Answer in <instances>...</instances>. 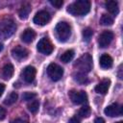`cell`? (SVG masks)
<instances>
[{"mask_svg":"<svg viewBox=\"0 0 123 123\" xmlns=\"http://www.w3.org/2000/svg\"><path fill=\"white\" fill-rule=\"evenodd\" d=\"M90 11V2L88 0H78L67 7V12L74 16H82Z\"/></svg>","mask_w":123,"mask_h":123,"instance_id":"obj_1","label":"cell"},{"mask_svg":"<svg viewBox=\"0 0 123 123\" xmlns=\"http://www.w3.org/2000/svg\"><path fill=\"white\" fill-rule=\"evenodd\" d=\"M92 57L88 53L84 54L74 63V67H76L79 72L82 73H88L92 69Z\"/></svg>","mask_w":123,"mask_h":123,"instance_id":"obj_2","label":"cell"},{"mask_svg":"<svg viewBox=\"0 0 123 123\" xmlns=\"http://www.w3.org/2000/svg\"><path fill=\"white\" fill-rule=\"evenodd\" d=\"M16 25L11 18H4L0 20V37L6 39L10 37L15 31Z\"/></svg>","mask_w":123,"mask_h":123,"instance_id":"obj_3","label":"cell"},{"mask_svg":"<svg viewBox=\"0 0 123 123\" xmlns=\"http://www.w3.org/2000/svg\"><path fill=\"white\" fill-rule=\"evenodd\" d=\"M55 32L57 38L62 42H65L71 36V27L67 22L62 21L56 25Z\"/></svg>","mask_w":123,"mask_h":123,"instance_id":"obj_4","label":"cell"},{"mask_svg":"<svg viewBox=\"0 0 123 123\" xmlns=\"http://www.w3.org/2000/svg\"><path fill=\"white\" fill-rule=\"evenodd\" d=\"M47 74L52 81H60L63 75V68L57 63H50L47 67Z\"/></svg>","mask_w":123,"mask_h":123,"instance_id":"obj_5","label":"cell"},{"mask_svg":"<svg viewBox=\"0 0 123 123\" xmlns=\"http://www.w3.org/2000/svg\"><path fill=\"white\" fill-rule=\"evenodd\" d=\"M37 49L39 53H42L44 55H50L54 50V46H53L52 42L47 37H42L37 42Z\"/></svg>","mask_w":123,"mask_h":123,"instance_id":"obj_6","label":"cell"},{"mask_svg":"<svg viewBox=\"0 0 123 123\" xmlns=\"http://www.w3.org/2000/svg\"><path fill=\"white\" fill-rule=\"evenodd\" d=\"M69 98L74 104L81 105V104H84L87 101V94L84 90H79L78 91V90L72 89L69 92Z\"/></svg>","mask_w":123,"mask_h":123,"instance_id":"obj_7","label":"cell"},{"mask_svg":"<svg viewBox=\"0 0 123 123\" xmlns=\"http://www.w3.org/2000/svg\"><path fill=\"white\" fill-rule=\"evenodd\" d=\"M105 114L110 116V117H116V116H121L122 112H123V108L121 105L117 104V103H113L110 106H108L105 111H104Z\"/></svg>","mask_w":123,"mask_h":123,"instance_id":"obj_8","label":"cell"},{"mask_svg":"<svg viewBox=\"0 0 123 123\" xmlns=\"http://www.w3.org/2000/svg\"><path fill=\"white\" fill-rule=\"evenodd\" d=\"M51 19V15L46 11H39L34 16V23L39 26L46 25Z\"/></svg>","mask_w":123,"mask_h":123,"instance_id":"obj_9","label":"cell"},{"mask_svg":"<svg viewBox=\"0 0 123 123\" xmlns=\"http://www.w3.org/2000/svg\"><path fill=\"white\" fill-rule=\"evenodd\" d=\"M113 39V33L111 31H104L98 37V44L101 48L108 47Z\"/></svg>","mask_w":123,"mask_h":123,"instance_id":"obj_10","label":"cell"},{"mask_svg":"<svg viewBox=\"0 0 123 123\" xmlns=\"http://www.w3.org/2000/svg\"><path fill=\"white\" fill-rule=\"evenodd\" d=\"M12 56L16 61H23L29 56V51L25 47L17 45L12 49Z\"/></svg>","mask_w":123,"mask_h":123,"instance_id":"obj_11","label":"cell"},{"mask_svg":"<svg viewBox=\"0 0 123 123\" xmlns=\"http://www.w3.org/2000/svg\"><path fill=\"white\" fill-rule=\"evenodd\" d=\"M36 73H37V70L34 66L32 65H28L26 66L22 72H21V77L23 78V80L26 82V83H32L34 80H35V77H36Z\"/></svg>","mask_w":123,"mask_h":123,"instance_id":"obj_12","label":"cell"},{"mask_svg":"<svg viewBox=\"0 0 123 123\" xmlns=\"http://www.w3.org/2000/svg\"><path fill=\"white\" fill-rule=\"evenodd\" d=\"M36 36H37V34H36V32H35L33 29L27 28V29H26L25 31H23V33L21 34L20 38H21V40H22L23 42H25V43H30V42H32V41L35 39Z\"/></svg>","mask_w":123,"mask_h":123,"instance_id":"obj_13","label":"cell"},{"mask_svg":"<svg viewBox=\"0 0 123 123\" xmlns=\"http://www.w3.org/2000/svg\"><path fill=\"white\" fill-rule=\"evenodd\" d=\"M111 86V80L110 79H105L101 81L96 86H95V91L99 94H106L110 88Z\"/></svg>","mask_w":123,"mask_h":123,"instance_id":"obj_14","label":"cell"},{"mask_svg":"<svg viewBox=\"0 0 123 123\" xmlns=\"http://www.w3.org/2000/svg\"><path fill=\"white\" fill-rule=\"evenodd\" d=\"M112 63H113V61H112V58L108 55V54H103L101 57H100V60H99V64L102 68L104 69H108V68H111L112 66Z\"/></svg>","mask_w":123,"mask_h":123,"instance_id":"obj_15","label":"cell"},{"mask_svg":"<svg viewBox=\"0 0 123 123\" xmlns=\"http://www.w3.org/2000/svg\"><path fill=\"white\" fill-rule=\"evenodd\" d=\"M13 72H14L13 65H12V63H7V64H5L4 67L2 68L1 75H2L3 79H5V80H10V79L12 77Z\"/></svg>","mask_w":123,"mask_h":123,"instance_id":"obj_16","label":"cell"},{"mask_svg":"<svg viewBox=\"0 0 123 123\" xmlns=\"http://www.w3.org/2000/svg\"><path fill=\"white\" fill-rule=\"evenodd\" d=\"M105 7H106V10L112 15H116L119 12L118 3L116 1H107L105 3Z\"/></svg>","mask_w":123,"mask_h":123,"instance_id":"obj_17","label":"cell"},{"mask_svg":"<svg viewBox=\"0 0 123 123\" xmlns=\"http://www.w3.org/2000/svg\"><path fill=\"white\" fill-rule=\"evenodd\" d=\"M32 11V8H31V5L30 4H25L21 7V9L19 10L18 12V15H19V18L20 19H27L30 12Z\"/></svg>","mask_w":123,"mask_h":123,"instance_id":"obj_18","label":"cell"},{"mask_svg":"<svg viewBox=\"0 0 123 123\" xmlns=\"http://www.w3.org/2000/svg\"><path fill=\"white\" fill-rule=\"evenodd\" d=\"M74 55H75V52L74 50L72 49H69V50H66L62 56H61V61L62 62H69L70 61H72V59L74 58Z\"/></svg>","mask_w":123,"mask_h":123,"instance_id":"obj_19","label":"cell"},{"mask_svg":"<svg viewBox=\"0 0 123 123\" xmlns=\"http://www.w3.org/2000/svg\"><path fill=\"white\" fill-rule=\"evenodd\" d=\"M113 23V18L112 16H111L110 14L104 13L102 14L101 18H100V24L103 26H111Z\"/></svg>","mask_w":123,"mask_h":123,"instance_id":"obj_20","label":"cell"},{"mask_svg":"<svg viewBox=\"0 0 123 123\" xmlns=\"http://www.w3.org/2000/svg\"><path fill=\"white\" fill-rule=\"evenodd\" d=\"M17 98H18V95H17L16 92H11L6 97V99L4 100V104L5 105H8V106H11V105H12V104H14L16 102Z\"/></svg>","mask_w":123,"mask_h":123,"instance_id":"obj_21","label":"cell"},{"mask_svg":"<svg viewBox=\"0 0 123 123\" xmlns=\"http://www.w3.org/2000/svg\"><path fill=\"white\" fill-rule=\"evenodd\" d=\"M27 107H28V110L32 113H36L38 111V108H39V101L38 100H35V99L34 100H31L28 103Z\"/></svg>","mask_w":123,"mask_h":123,"instance_id":"obj_22","label":"cell"},{"mask_svg":"<svg viewBox=\"0 0 123 123\" xmlns=\"http://www.w3.org/2000/svg\"><path fill=\"white\" fill-rule=\"evenodd\" d=\"M74 79H75V81H76V82H78L79 84H82V85L88 83V79H87V77H86V73L78 72L77 74H75V75H74Z\"/></svg>","mask_w":123,"mask_h":123,"instance_id":"obj_23","label":"cell"},{"mask_svg":"<svg viewBox=\"0 0 123 123\" xmlns=\"http://www.w3.org/2000/svg\"><path fill=\"white\" fill-rule=\"evenodd\" d=\"M90 113H91V110H90V107L87 106V105L83 106V107L79 110V115H80L81 117H83V118H87V117H89Z\"/></svg>","mask_w":123,"mask_h":123,"instance_id":"obj_24","label":"cell"},{"mask_svg":"<svg viewBox=\"0 0 123 123\" xmlns=\"http://www.w3.org/2000/svg\"><path fill=\"white\" fill-rule=\"evenodd\" d=\"M82 35H83V38H84V40H85L86 42H88V41L90 40L92 35H93V31H92L90 28H86V29L83 30Z\"/></svg>","mask_w":123,"mask_h":123,"instance_id":"obj_25","label":"cell"},{"mask_svg":"<svg viewBox=\"0 0 123 123\" xmlns=\"http://www.w3.org/2000/svg\"><path fill=\"white\" fill-rule=\"evenodd\" d=\"M37 97V93L36 92H30V91H26L23 93L22 95V99L24 101H31L34 100Z\"/></svg>","mask_w":123,"mask_h":123,"instance_id":"obj_26","label":"cell"},{"mask_svg":"<svg viewBox=\"0 0 123 123\" xmlns=\"http://www.w3.org/2000/svg\"><path fill=\"white\" fill-rule=\"evenodd\" d=\"M50 3L52 6H54L57 9L62 8V6L63 5V1L62 0H50Z\"/></svg>","mask_w":123,"mask_h":123,"instance_id":"obj_27","label":"cell"},{"mask_svg":"<svg viewBox=\"0 0 123 123\" xmlns=\"http://www.w3.org/2000/svg\"><path fill=\"white\" fill-rule=\"evenodd\" d=\"M6 110L0 106V120H3L5 117H6Z\"/></svg>","mask_w":123,"mask_h":123,"instance_id":"obj_28","label":"cell"},{"mask_svg":"<svg viewBox=\"0 0 123 123\" xmlns=\"http://www.w3.org/2000/svg\"><path fill=\"white\" fill-rule=\"evenodd\" d=\"M11 123H29V122L25 119H22V118H16L14 120L11 121Z\"/></svg>","mask_w":123,"mask_h":123,"instance_id":"obj_29","label":"cell"},{"mask_svg":"<svg viewBox=\"0 0 123 123\" xmlns=\"http://www.w3.org/2000/svg\"><path fill=\"white\" fill-rule=\"evenodd\" d=\"M68 123H80V119L77 116H73L68 120Z\"/></svg>","mask_w":123,"mask_h":123,"instance_id":"obj_30","label":"cell"},{"mask_svg":"<svg viewBox=\"0 0 123 123\" xmlns=\"http://www.w3.org/2000/svg\"><path fill=\"white\" fill-rule=\"evenodd\" d=\"M94 123H105V120L102 117H97V118H95Z\"/></svg>","mask_w":123,"mask_h":123,"instance_id":"obj_31","label":"cell"},{"mask_svg":"<svg viewBox=\"0 0 123 123\" xmlns=\"http://www.w3.org/2000/svg\"><path fill=\"white\" fill-rule=\"evenodd\" d=\"M4 90H5V85L4 84H0V97L2 96Z\"/></svg>","mask_w":123,"mask_h":123,"instance_id":"obj_32","label":"cell"},{"mask_svg":"<svg viewBox=\"0 0 123 123\" xmlns=\"http://www.w3.org/2000/svg\"><path fill=\"white\" fill-rule=\"evenodd\" d=\"M121 70H122V69H121V65H120V66H119V71H118V78H119V79H122V74H121Z\"/></svg>","mask_w":123,"mask_h":123,"instance_id":"obj_33","label":"cell"},{"mask_svg":"<svg viewBox=\"0 0 123 123\" xmlns=\"http://www.w3.org/2000/svg\"><path fill=\"white\" fill-rule=\"evenodd\" d=\"M2 49H3V44H2V43H0V52L2 51Z\"/></svg>","mask_w":123,"mask_h":123,"instance_id":"obj_34","label":"cell"},{"mask_svg":"<svg viewBox=\"0 0 123 123\" xmlns=\"http://www.w3.org/2000/svg\"><path fill=\"white\" fill-rule=\"evenodd\" d=\"M115 123H123L122 121H117V122H115Z\"/></svg>","mask_w":123,"mask_h":123,"instance_id":"obj_35","label":"cell"}]
</instances>
